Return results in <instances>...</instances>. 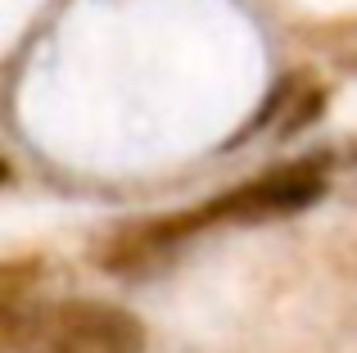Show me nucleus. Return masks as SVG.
<instances>
[{"label":"nucleus","instance_id":"f257e3e1","mask_svg":"<svg viewBox=\"0 0 357 353\" xmlns=\"http://www.w3.org/2000/svg\"><path fill=\"white\" fill-rule=\"evenodd\" d=\"M9 353H145V326L105 299L5 308Z\"/></svg>","mask_w":357,"mask_h":353}]
</instances>
